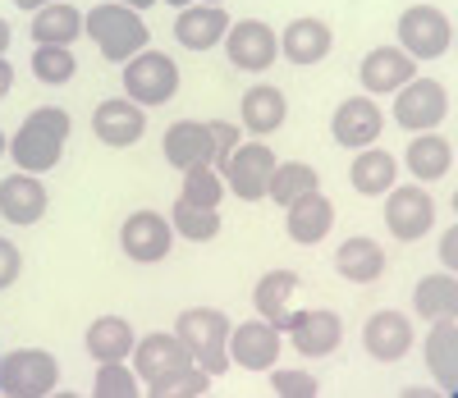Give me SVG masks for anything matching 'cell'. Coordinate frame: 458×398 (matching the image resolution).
Wrapping results in <instances>:
<instances>
[{
    "label": "cell",
    "instance_id": "6da1fadb",
    "mask_svg": "<svg viewBox=\"0 0 458 398\" xmlns=\"http://www.w3.org/2000/svg\"><path fill=\"white\" fill-rule=\"evenodd\" d=\"M133 352H138V376L147 380V394L157 398H170V394L198 398L211 385V376L193 362V352L183 348L179 334H147Z\"/></svg>",
    "mask_w": 458,
    "mask_h": 398
},
{
    "label": "cell",
    "instance_id": "7a4b0ae2",
    "mask_svg": "<svg viewBox=\"0 0 458 398\" xmlns=\"http://www.w3.org/2000/svg\"><path fill=\"white\" fill-rule=\"evenodd\" d=\"M64 138H69V114L60 106H42V110H32L23 124H19V133L10 142V156L19 161V170L42 174V170H55L60 165Z\"/></svg>",
    "mask_w": 458,
    "mask_h": 398
},
{
    "label": "cell",
    "instance_id": "3957f363",
    "mask_svg": "<svg viewBox=\"0 0 458 398\" xmlns=\"http://www.w3.org/2000/svg\"><path fill=\"white\" fill-rule=\"evenodd\" d=\"M83 28H88V37L97 42V51H101L110 64H129V60H133L138 51H147V42H151L142 14L129 10V5H97V10L83 19Z\"/></svg>",
    "mask_w": 458,
    "mask_h": 398
},
{
    "label": "cell",
    "instance_id": "277c9868",
    "mask_svg": "<svg viewBox=\"0 0 458 398\" xmlns=\"http://www.w3.org/2000/svg\"><path fill=\"white\" fill-rule=\"evenodd\" d=\"M229 316L216 311V307H188L179 321H174V334L183 339V348L193 352V362L207 371V376H220L229 371Z\"/></svg>",
    "mask_w": 458,
    "mask_h": 398
},
{
    "label": "cell",
    "instance_id": "5b68a950",
    "mask_svg": "<svg viewBox=\"0 0 458 398\" xmlns=\"http://www.w3.org/2000/svg\"><path fill=\"white\" fill-rule=\"evenodd\" d=\"M60 380V362L47 348H14L0 357V394L10 398H42Z\"/></svg>",
    "mask_w": 458,
    "mask_h": 398
},
{
    "label": "cell",
    "instance_id": "8992f818",
    "mask_svg": "<svg viewBox=\"0 0 458 398\" xmlns=\"http://www.w3.org/2000/svg\"><path fill=\"white\" fill-rule=\"evenodd\" d=\"M124 92L129 101L138 106H165L174 92H179V69L170 55L161 51H138L129 64H124Z\"/></svg>",
    "mask_w": 458,
    "mask_h": 398
},
{
    "label": "cell",
    "instance_id": "52a82bcc",
    "mask_svg": "<svg viewBox=\"0 0 458 398\" xmlns=\"http://www.w3.org/2000/svg\"><path fill=\"white\" fill-rule=\"evenodd\" d=\"M225 55H229V64L243 69V73H266L276 64V55H280V37H276L271 23L243 19V23H234L225 32Z\"/></svg>",
    "mask_w": 458,
    "mask_h": 398
},
{
    "label": "cell",
    "instance_id": "ba28073f",
    "mask_svg": "<svg viewBox=\"0 0 458 398\" xmlns=\"http://www.w3.org/2000/svg\"><path fill=\"white\" fill-rule=\"evenodd\" d=\"M271 170H276V151L261 147V142L234 147V151H229V161L220 165L225 188L234 192V197H243V202H261L266 183H271Z\"/></svg>",
    "mask_w": 458,
    "mask_h": 398
},
{
    "label": "cell",
    "instance_id": "9c48e42d",
    "mask_svg": "<svg viewBox=\"0 0 458 398\" xmlns=\"http://www.w3.org/2000/svg\"><path fill=\"white\" fill-rule=\"evenodd\" d=\"M399 42H403V51H408L412 60H440V55L449 51V42H454V28H449V19H445L440 10L412 5V10H403V19H399Z\"/></svg>",
    "mask_w": 458,
    "mask_h": 398
},
{
    "label": "cell",
    "instance_id": "30bf717a",
    "mask_svg": "<svg viewBox=\"0 0 458 398\" xmlns=\"http://www.w3.org/2000/svg\"><path fill=\"white\" fill-rule=\"evenodd\" d=\"M449 110V97L440 83H431V78H408V83L394 92V119H399V129H417V133H427L436 129L440 119Z\"/></svg>",
    "mask_w": 458,
    "mask_h": 398
},
{
    "label": "cell",
    "instance_id": "8fae6325",
    "mask_svg": "<svg viewBox=\"0 0 458 398\" xmlns=\"http://www.w3.org/2000/svg\"><path fill=\"white\" fill-rule=\"evenodd\" d=\"M386 224L399 243H417L431 224H436V202L427 188H390L386 197Z\"/></svg>",
    "mask_w": 458,
    "mask_h": 398
},
{
    "label": "cell",
    "instance_id": "7c38bea8",
    "mask_svg": "<svg viewBox=\"0 0 458 398\" xmlns=\"http://www.w3.org/2000/svg\"><path fill=\"white\" fill-rule=\"evenodd\" d=\"M170 233H174V224H170L165 216H157V211H133V216L124 220V229H120V248L129 252V261L151 266V261H165Z\"/></svg>",
    "mask_w": 458,
    "mask_h": 398
},
{
    "label": "cell",
    "instance_id": "4fadbf2b",
    "mask_svg": "<svg viewBox=\"0 0 458 398\" xmlns=\"http://www.w3.org/2000/svg\"><path fill=\"white\" fill-rule=\"evenodd\" d=\"M229 357H234L239 367H248V371L276 367V357H280V330L271 321H261V316H252V321L229 330Z\"/></svg>",
    "mask_w": 458,
    "mask_h": 398
},
{
    "label": "cell",
    "instance_id": "5bb4252c",
    "mask_svg": "<svg viewBox=\"0 0 458 398\" xmlns=\"http://www.w3.org/2000/svg\"><path fill=\"white\" fill-rule=\"evenodd\" d=\"M284 334L293 339V348H298L302 357H326V352L339 348L344 326H339L335 311L317 307V311H293V321L284 326Z\"/></svg>",
    "mask_w": 458,
    "mask_h": 398
},
{
    "label": "cell",
    "instance_id": "9a60e30c",
    "mask_svg": "<svg viewBox=\"0 0 458 398\" xmlns=\"http://www.w3.org/2000/svg\"><path fill=\"white\" fill-rule=\"evenodd\" d=\"M362 348L376 357V362H399V357L412 348V326L403 311H376L362 326Z\"/></svg>",
    "mask_w": 458,
    "mask_h": 398
},
{
    "label": "cell",
    "instance_id": "2e32d148",
    "mask_svg": "<svg viewBox=\"0 0 458 398\" xmlns=\"http://www.w3.org/2000/svg\"><path fill=\"white\" fill-rule=\"evenodd\" d=\"M165 161L174 170H193V165H216V142L211 129L198 119H183V124L165 129Z\"/></svg>",
    "mask_w": 458,
    "mask_h": 398
},
{
    "label": "cell",
    "instance_id": "e0dca14e",
    "mask_svg": "<svg viewBox=\"0 0 458 398\" xmlns=\"http://www.w3.org/2000/svg\"><path fill=\"white\" fill-rule=\"evenodd\" d=\"M0 216L10 224H37L47 216V188L37 183V174H10L0 179Z\"/></svg>",
    "mask_w": 458,
    "mask_h": 398
},
{
    "label": "cell",
    "instance_id": "ac0fdd59",
    "mask_svg": "<svg viewBox=\"0 0 458 398\" xmlns=\"http://www.w3.org/2000/svg\"><path fill=\"white\" fill-rule=\"evenodd\" d=\"M142 129H147V114L138 101H106L92 114V133L106 147H133L142 138Z\"/></svg>",
    "mask_w": 458,
    "mask_h": 398
},
{
    "label": "cell",
    "instance_id": "d6986e66",
    "mask_svg": "<svg viewBox=\"0 0 458 398\" xmlns=\"http://www.w3.org/2000/svg\"><path fill=\"white\" fill-rule=\"evenodd\" d=\"M225 32H229L225 5H188V10H179V19H174V37H179L188 51H211V47H220Z\"/></svg>",
    "mask_w": 458,
    "mask_h": 398
},
{
    "label": "cell",
    "instance_id": "ffe728a7",
    "mask_svg": "<svg viewBox=\"0 0 458 398\" xmlns=\"http://www.w3.org/2000/svg\"><path fill=\"white\" fill-rule=\"evenodd\" d=\"M408 78H417V64L403 47H376L362 60V83L367 92H399Z\"/></svg>",
    "mask_w": 458,
    "mask_h": 398
},
{
    "label": "cell",
    "instance_id": "44dd1931",
    "mask_svg": "<svg viewBox=\"0 0 458 398\" xmlns=\"http://www.w3.org/2000/svg\"><path fill=\"white\" fill-rule=\"evenodd\" d=\"M293 289H298V275L293 270H271V275H261V280H257V293H252L257 316H261V321H271L280 334L293 321V302H289Z\"/></svg>",
    "mask_w": 458,
    "mask_h": 398
},
{
    "label": "cell",
    "instance_id": "7402d4cb",
    "mask_svg": "<svg viewBox=\"0 0 458 398\" xmlns=\"http://www.w3.org/2000/svg\"><path fill=\"white\" fill-rule=\"evenodd\" d=\"M330 224H335V207H330V197H321V188L289 202V238L293 243H321L330 233Z\"/></svg>",
    "mask_w": 458,
    "mask_h": 398
},
{
    "label": "cell",
    "instance_id": "603a6c76",
    "mask_svg": "<svg viewBox=\"0 0 458 398\" xmlns=\"http://www.w3.org/2000/svg\"><path fill=\"white\" fill-rule=\"evenodd\" d=\"M380 138V110L367 97H349L335 110V142L339 147H371Z\"/></svg>",
    "mask_w": 458,
    "mask_h": 398
},
{
    "label": "cell",
    "instance_id": "cb8c5ba5",
    "mask_svg": "<svg viewBox=\"0 0 458 398\" xmlns=\"http://www.w3.org/2000/svg\"><path fill=\"white\" fill-rule=\"evenodd\" d=\"M330 47H335V37L321 19H293L280 37V51L289 55V64H317L330 55Z\"/></svg>",
    "mask_w": 458,
    "mask_h": 398
},
{
    "label": "cell",
    "instance_id": "d4e9b609",
    "mask_svg": "<svg viewBox=\"0 0 458 398\" xmlns=\"http://www.w3.org/2000/svg\"><path fill=\"white\" fill-rule=\"evenodd\" d=\"M403 161H408V174H412L417 183H436V179H445L449 165H454V147H449L440 133H417L412 147L403 151Z\"/></svg>",
    "mask_w": 458,
    "mask_h": 398
},
{
    "label": "cell",
    "instance_id": "484cf974",
    "mask_svg": "<svg viewBox=\"0 0 458 398\" xmlns=\"http://www.w3.org/2000/svg\"><path fill=\"white\" fill-rule=\"evenodd\" d=\"M335 270L353 284H371L386 275V252H380V243H371V238H349V243H339V252H335Z\"/></svg>",
    "mask_w": 458,
    "mask_h": 398
},
{
    "label": "cell",
    "instance_id": "4316f807",
    "mask_svg": "<svg viewBox=\"0 0 458 398\" xmlns=\"http://www.w3.org/2000/svg\"><path fill=\"white\" fill-rule=\"evenodd\" d=\"M133 348H138V339L124 316H101V321L88 326V352L97 362H124Z\"/></svg>",
    "mask_w": 458,
    "mask_h": 398
},
{
    "label": "cell",
    "instance_id": "83f0119b",
    "mask_svg": "<svg viewBox=\"0 0 458 398\" xmlns=\"http://www.w3.org/2000/svg\"><path fill=\"white\" fill-rule=\"evenodd\" d=\"M284 114H289V106H284V92L280 88H248L243 92V124L257 133V138H266V133H276L280 124H284Z\"/></svg>",
    "mask_w": 458,
    "mask_h": 398
},
{
    "label": "cell",
    "instance_id": "f1b7e54d",
    "mask_svg": "<svg viewBox=\"0 0 458 398\" xmlns=\"http://www.w3.org/2000/svg\"><path fill=\"white\" fill-rule=\"evenodd\" d=\"M83 32V14L73 10V5H42L32 19V42H42V47H69L73 37Z\"/></svg>",
    "mask_w": 458,
    "mask_h": 398
},
{
    "label": "cell",
    "instance_id": "f546056e",
    "mask_svg": "<svg viewBox=\"0 0 458 398\" xmlns=\"http://www.w3.org/2000/svg\"><path fill=\"white\" fill-rule=\"evenodd\" d=\"M394 174H399V161L390 151H358V161L349 170V183L362 197H380V192L394 188Z\"/></svg>",
    "mask_w": 458,
    "mask_h": 398
},
{
    "label": "cell",
    "instance_id": "4dcf8cb0",
    "mask_svg": "<svg viewBox=\"0 0 458 398\" xmlns=\"http://www.w3.org/2000/svg\"><path fill=\"white\" fill-rule=\"evenodd\" d=\"M454 343H458V330H454V316L449 321H431V334H427V367L436 371L440 389H454L458 385V362H454Z\"/></svg>",
    "mask_w": 458,
    "mask_h": 398
},
{
    "label": "cell",
    "instance_id": "1f68e13d",
    "mask_svg": "<svg viewBox=\"0 0 458 398\" xmlns=\"http://www.w3.org/2000/svg\"><path fill=\"white\" fill-rule=\"evenodd\" d=\"M312 188H321V179H317V170L312 165H302V161H276V170H271V183H266V197H276L280 207H289V202H298L302 192H312Z\"/></svg>",
    "mask_w": 458,
    "mask_h": 398
},
{
    "label": "cell",
    "instance_id": "d6a6232c",
    "mask_svg": "<svg viewBox=\"0 0 458 398\" xmlns=\"http://www.w3.org/2000/svg\"><path fill=\"white\" fill-rule=\"evenodd\" d=\"M412 298H417V311H422L427 321H449L454 307H458V284H454V275H427Z\"/></svg>",
    "mask_w": 458,
    "mask_h": 398
},
{
    "label": "cell",
    "instance_id": "836d02e7",
    "mask_svg": "<svg viewBox=\"0 0 458 398\" xmlns=\"http://www.w3.org/2000/svg\"><path fill=\"white\" fill-rule=\"evenodd\" d=\"M170 224H174L183 238H193V243H207V238L220 233V216H216V207H193V202H183V197L174 202Z\"/></svg>",
    "mask_w": 458,
    "mask_h": 398
},
{
    "label": "cell",
    "instance_id": "e575fe53",
    "mask_svg": "<svg viewBox=\"0 0 458 398\" xmlns=\"http://www.w3.org/2000/svg\"><path fill=\"white\" fill-rule=\"evenodd\" d=\"M220 170L216 165H193V170H183V202H193V207H220Z\"/></svg>",
    "mask_w": 458,
    "mask_h": 398
},
{
    "label": "cell",
    "instance_id": "d590c367",
    "mask_svg": "<svg viewBox=\"0 0 458 398\" xmlns=\"http://www.w3.org/2000/svg\"><path fill=\"white\" fill-rule=\"evenodd\" d=\"M73 69H79V64H73V51L69 47H37L32 51V73L37 78H42V83H69V78H73Z\"/></svg>",
    "mask_w": 458,
    "mask_h": 398
},
{
    "label": "cell",
    "instance_id": "8d00e7d4",
    "mask_svg": "<svg viewBox=\"0 0 458 398\" xmlns=\"http://www.w3.org/2000/svg\"><path fill=\"white\" fill-rule=\"evenodd\" d=\"M138 394V376L124 371L120 362H101L97 371V398H133Z\"/></svg>",
    "mask_w": 458,
    "mask_h": 398
},
{
    "label": "cell",
    "instance_id": "74e56055",
    "mask_svg": "<svg viewBox=\"0 0 458 398\" xmlns=\"http://www.w3.org/2000/svg\"><path fill=\"white\" fill-rule=\"evenodd\" d=\"M276 394H298V398H312L317 394V380L308 371H276Z\"/></svg>",
    "mask_w": 458,
    "mask_h": 398
},
{
    "label": "cell",
    "instance_id": "f35d334b",
    "mask_svg": "<svg viewBox=\"0 0 458 398\" xmlns=\"http://www.w3.org/2000/svg\"><path fill=\"white\" fill-rule=\"evenodd\" d=\"M211 129V142H216V170L229 161V151L239 147V129L234 124H225V119H216V124H207Z\"/></svg>",
    "mask_w": 458,
    "mask_h": 398
},
{
    "label": "cell",
    "instance_id": "ab89813d",
    "mask_svg": "<svg viewBox=\"0 0 458 398\" xmlns=\"http://www.w3.org/2000/svg\"><path fill=\"white\" fill-rule=\"evenodd\" d=\"M19 270H23V257L19 248L10 243V238H0V289H10L19 280Z\"/></svg>",
    "mask_w": 458,
    "mask_h": 398
},
{
    "label": "cell",
    "instance_id": "60d3db41",
    "mask_svg": "<svg viewBox=\"0 0 458 398\" xmlns=\"http://www.w3.org/2000/svg\"><path fill=\"white\" fill-rule=\"evenodd\" d=\"M10 78H14V69L5 64V55H0V97H5V92H10Z\"/></svg>",
    "mask_w": 458,
    "mask_h": 398
},
{
    "label": "cell",
    "instance_id": "b9f144b4",
    "mask_svg": "<svg viewBox=\"0 0 458 398\" xmlns=\"http://www.w3.org/2000/svg\"><path fill=\"white\" fill-rule=\"evenodd\" d=\"M454 248H458V233L449 229V233H445V266H454Z\"/></svg>",
    "mask_w": 458,
    "mask_h": 398
},
{
    "label": "cell",
    "instance_id": "7bdbcfd3",
    "mask_svg": "<svg viewBox=\"0 0 458 398\" xmlns=\"http://www.w3.org/2000/svg\"><path fill=\"white\" fill-rule=\"evenodd\" d=\"M19 10H37V5H55V0H14Z\"/></svg>",
    "mask_w": 458,
    "mask_h": 398
},
{
    "label": "cell",
    "instance_id": "ee69618b",
    "mask_svg": "<svg viewBox=\"0 0 458 398\" xmlns=\"http://www.w3.org/2000/svg\"><path fill=\"white\" fill-rule=\"evenodd\" d=\"M5 47H10V23L0 19V55H5Z\"/></svg>",
    "mask_w": 458,
    "mask_h": 398
},
{
    "label": "cell",
    "instance_id": "f6af8a7d",
    "mask_svg": "<svg viewBox=\"0 0 458 398\" xmlns=\"http://www.w3.org/2000/svg\"><path fill=\"white\" fill-rule=\"evenodd\" d=\"M129 10H147V5H157V0H124Z\"/></svg>",
    "mask_w": 458,
    "mask_h": 398
},
{
    "label": "cell",
    "instance_id": "bcb514c9",
    "mask_svg": "<svg viewBox=\"0 0 458 398\" xmlns=\"http://www.w3.org/2000/svg\"><path fill=\"white\" fill-rule=\"evenodd\" d=\"M170 5H179V10H183V5H193V0H170Z\"/></svg>",
    "mask_w": 458,
    "mask_h": 398
},
{
    "label": "cell",
    "instance_id": "7dc6e473",
    "mask_svg": "<svg viewBox=\"0 0 458 398\" xmlns=\"http://www.w3.org/2000/svg\"><path fill=\"white\" fill-rule=\"evenodd\" d=\"M202 5H225V0H202Z\"/></svg>",
    "mask_w": 458,
    "mask_h": 398
},
{
    "label": "cell",
    "instance_id": "c3c4849f",
    "mask_svg": "<svg viewBox=\"0 0 458 398\" xmlns=\"http://www.w3.org/2000/svg\"><path fill=\"white\" fill-rule=\"evenodd\" d=\"M0 156H5V138H0Z\"/></svg>",
    "mask_w": 458,
    "mask_h": 398
}]
</instances>
